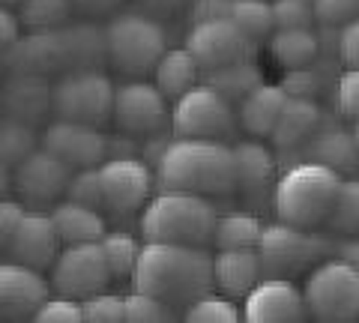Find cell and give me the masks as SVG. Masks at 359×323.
I'll return each mask as SVG.
<instances>
[{
  "instance_id": "6da1fadb",
  "label": "cell",
  "mask_w": 359,
  "mask_h": 323,
  "mask_svg": "<svg viewBox=\"0 0 359 323\" xmlns=\"http://www.w3.org/2000/svg\"><path fill=\"white\" fill-rule=\"evenodd\" d=\"M132 284L159 296L174 311L186 308L201 294L212 291V254L207 246L180 242H144Z\"/></svg>"
},
{
  "instance_id": "7a4b0ae2",
  "label": "cell",
  "mask_w": 359,
  "mask_h": 323,
  "mask_svg": "<svg viewBox=\"0 0 359 323\" xmlns=\"http://www.w3.org/2000/svg\"><path fill=\"white\" fill-rule=\"evenodd\" d=\"M156 186L204 198L233 195L237 174H233V153L228 141L171 138L156 162Z\"/></svg>"
},
{
  "instance_id": "3957f363",
  "label": "cell",
  "mask_w": 359,
  "mask_h": 323,
  "mask_svg": "<svg viewBox=\"0 0 359 323\" xmlns=\"http://www.w3.org/2000/svg\"><path fill=\"white\" fill-rule=\"evenodd\" d=\"M344 177L320 162L302 159L278 174L273 183V209L278 221L297 228H320L332 213Z\"/></svg>"
},
{
  "instance_id": "277c9868",
  "label": "cell",
  "mask_w": 359,
  "mask_h": 323,
  "mask_svg": "<svg viewBox=\"0 0 359 323\" xmlns=\"http://www.w3.org/2000/svg\"><path fill=\"white\" fill-rule=\"evenodd\" d=\"M216 207L210 198L192 192L162 188L141 209L144 242H180V246H210L216 228Z\"/></svg>"
},
{
  "instance_id": "5b68a950",
  "label": "cell",
  "mask_w": 359,
  "mask_h": 323,
  "mask_svg": "<svg viewBox=\"0 0 359 323\" xmlns=\"http://www.w3.org/2000/svg\"><path fill=\"white\" fill-rule=\"evenodd\" d=\"M105 57L129 78L153 72L168 48V33L150 13H120L102 30Z\"/></svg>"
},
{
  "instance_id": "8992f818",
  "label": "cell",
  "mask_w": 359,
  "mask_h": 323,
  "mask_svg": "<svg viewBox=\"0 0 359 323\" xmlns=\"http://www.w3.org/2000/svg\"><path fill=\"white\" fill-rule=\"evenodd\" d=\"M257 254H261L264 275L294 278L332 254V240H327L314 228H297L276 219L273 225H264L261 240H257Z\"/></svg>"
},
{
  "instance_id": "52a82bcc",
  "label": "cell",
  "mask_w": 359,
  "mask_h": 323,
  "mask_svg": "<svg viewBox=\"0 0 359 323\" xmlns=\"http://www.w3.org/2000/svg\"><path fill=\"white\" fill-rule=\"evenodd\" d=\"M309 317L323 323L359 320V273L339 258H323L309 270L302 287Z\"/></svg>"
},
{
  "instance_id": "ba28073f",
  "label": "cell",
  "mask_w": 359,
  "mask_h": 323,
  "mask_svg": "<svg viewBox=\"0 0 359 323\" xmlns=\"http://www.w3.org/2000/svg\"><path fill=\"white\" fill-rule=\"evenodd\" d=\"M114 108V81L93 66H75L51 84V111L63 120L102 126Z\"/></svg>"
},
{
  "instance_id": "9c48e42d",
  "label": "cell",
  "mask_w": 359,
  "mask_h": 323,
  "mask_svg": "<svg viewBox=\"0 0 359 323\" xmlns=\"http://www.w3.org/2000/svg\"><path fill=\"white\" fill-rule=\"evenodd\" d=\"M168 129L174 138H210L228 141L237 132V108L207 84H195L174 99Z\"/></svg>"
},
{
  "instance_id": "30bf717a",
  "label": "cell",
  "mask_w": 359,
  "mask_h": 323,
  "mask_svg": "<svg viewBox=\"0 0 359 323\" xmlns=\"http://www.w3.org/2000/svg\"><path fill=\"white\" fill-rule=\"evenodd\" d=\"M96 174L99 192H102V209L108 216H135L153 198L156 177L141 156H108L96 165Z\"/></svg>"
},
{
  "instance_id": "8fae6325",
  "label": "cell",
  "mask_w": 359,
  "mask_h": 323,
  "mask_svg": "<svg viewBox=\"0 0 359 323\" xmlns=\"http://www.w3.org/2000/svg\"><path fill=\"white\" fill-rule=\"evenodd\" d=\"M168 99L153 81L144 78H129L123 84H114V108H111V120L117 123L123 135L147 138L156 132L168 129Z\"/></svg>"
},
{
  "instance_id": "7c38bea8",
  "label": "cell",
  "mask_w": 359,
  "mask_h": 323,
  "mask_svg": "<svg viewBox=\"0 0 359 323\" xmlns=\"http://www.w3.org/2000/svg\"><path fill=\"white\" fill-rule=\"evenodd\" d=\"M48 270H51V278H48L51 291L72 296L78 303L87 299L90 294L105 291L108 282H111V273H108L105 254L99 249V240L63 246Z\"/></svg>"
},
{
  "instance_id": "4fadbf2b",
  "label": "cell",
  "mask_w": 359,
  "mask_h": 323,
  "mask_svg": "<svg viewBox=\"0 0 359 323\" xmlns=\"http://www.w3.org/2000/svg\"><path fill=\"white\" fill-rule=\"evenodd\" d=\"M186 51L198 60L201 72H207L224 63L255 57L257 42L245 36L231 18H210L192 25L186 36Z\"/></svg>"
},
{
  "instance_id": "5bb4252c",
  "label": "cell",
  "mask_w": 359,
  "mask_h": 323,
  "mask_svg": "<svg viewBox=\"0 0 359 323\" xmlns=\"http://www.w3.org/2000/svg\"><path fill=\"white\" fill-rule=\"evenodd\" d=\"M306 317V299L294 278L264 275L243 296V320L249 323H299Z\"/></svg>"
},
{
  "instance_id": "9a60e30c",
  "label": "cell",
  "mask_w": 359,
  "mask_h": 323,
  "mask_svg": "<svg viewBox=\"0 0 359 323\" xmlns=\"http://www.w3.org/2000/svg\"><path fill=\"white\" fill-rule=\"evenodd\" d=\"M72 177V168L63 165L57 156L48 153L45 147H36L27 159H21L13 168V188L21 200L33 207L54 204L66 195V183Z\"/></svg>"
},
{
  "instance_id": "2e32d148",
  "label": "cell",
  "mask_w": 359,
  "mask_h": 323,
  "mask_svg": "<svg viewBox=\"0 0 359 323\" xmlns=\"http://www.w3.org/2000/svg\"><path fill=\"white\" fill-rule=\"evenodd\" d=\"M42 147L57 156L63 165H69L72 171L96 168L108 156V135H102L99 126L57 117L42 132Z\"/></svg>"
},
{
  "instance_id": "e0dca14e",
  "label": "cell",
  "mask_w": 359,
  "mask_h": 323,
  "mask_svg": "<svg viewBox=\"0 0 359 323\" xmlns=\"http://www.w3.org/2000/svg\"><path fill=\"white\" fill-rule=\"evenodd\" d=\"M51 296V284L42 270H33L18 261H0V317L25 320L39 311Z\"/></svg>"
},
{
  "instance_id": "ac0fdd59",
  "label": "cell",
  "mask_w": 359,
  "mask_h": 323,
  "mask_svg": "<svg viewBox=\"0 0 359 323\" xmlns=\"http://www.w3.org/2000/svg\"><path fill=\"white\" fill-rule=\"evenodd\" d=\"M60 252V237L54 231V221L45 209H25L18 225L9 237L6 254L18 263H27L33 270H48Z\"/></svg>"
},
{
  "instance_id": "d6986e66",
  "label": "cell",
  "mask_w": 359,
  "mask_h": 323,
  "mask_svg": "<svg viewBox=\"0 0 359 323\" xmlns=\"http://www.w3.org/2000/svg\"><path fill=\"white\" fill-rule=\"evenodd\" d=\"M311 162H320L327 168L339 171L341 177H356L359 174V147L353 132L341 126L339 120H327L318 126V132L297 150Z\"/></svg>"
},
{
  "instance_id": "ffe728a7",
  "label": "cell",
  "mask_w": 359,
  "mask_h": 323,
  "mask_svg": "<svg viewBox=\"0 0 359 323\" xmlns=\"http://www.w3.org/2000/svg\"><path fill=\"white\" fill-rule=\"evenodd\" d=\"M264 278L257 249H219L212 254V287L231 299H243Z\"/></svg>"
},
{
  "instance_id": "44dd1931",
  "label": "cell",
  "mask_w": 359,
  "mask_h": 323,
  "mask_svg": "<svg viewBox=\"0 0 359 323\" xmlns=\"http://www.w3.org/2000/svg\"><path fill=\"white\" fill-rule=\"evenodd\" d=\"M323 108L318 99H297V96H287V102L278 114L273 132H269V141L276 144L278 153H290V150H299L306 144L318 126L323 123Z\"/></svg>"
},
{
  "instance_id": "7402d4cb",
  "label": "cell",
  "mask_w": 359,
  "mask_h": 323,
  "mask_svg": "<svg viewBox=\"0 0 359 323\" xmlns=\"http://www.w3.org/2000/svg\"><path fill=\"white\" fill-rule=\"evenodd\" d=\"M285 102L287 93L282 90V84L261 81L237 102V126L252 138H269Z\"/></svg>"
},
{
  "instance_id": "603a6c76",
  "label": "cell",
  "mask_w": 359,
  "mask_h": 323,
  "mask_svg": "<svg viewBox=\"0 0 359 323\" xmlns=\"http://www.w3.org/2000/svg\"><path fill=\"white\" fill-rule=\"evenodd\" d=\"M233 153V174H237V192L252 198L273 186L276 177V156L261 144V138H245L231 147Z\"/></svg>"
},
{
  "instance_id": "cb8c5ba5",
  "label": "cell",
  "mask_w": 359,
  "mask_h": 323,
  "mask_svg": "<svg viewBox=\"0 0 359 323\" xmlns=\"http://www.w3.org/2000/svg\"><path fill=\"white\" fill-rule=\"evenodd\" d=\"M48 216L54 221V231L60 237V246H72V242H96L108 231V221L102 209L78 204V200L60 198L54 200Z\"/></svg>"
},
{
  "instance_id": "d4e9b609",
  "label": "cell",
  "mask_w": 359,
  "mask_h": 323,
  "mask_svg": "<svg viewBox=\"0 0 359 323\" xmlns=\"http://www.w3.org/2000/svg\"><path fill=\"white\" fill-rule=\"evenodd\" d=\"M0 105H4L13 117L21 120H39L45 111L51 108V84L45 81L39 72H18L9 78V84L0 90Z\"/></svg>"
},
{
  "instance_id": "484cf974",
  "label": "cell",
  "mask_w": 359,
  "mask_h": 323,
  "mask_svg": "<svg viewBox=\"0 0 359 323\" xmlns=\"http://www.w3.org/2000/svg\"><path fill=\"white\" fill-rule=\"evenodd\" d=\"M153 75H156V87L162 90V96L168 102L180 99L186 90H192L195 84H201V66L192 54L183 48H165V54L159 57V63L153 66Z\"/></svg>"
},
{
  "instance_id": "4316f807",
  "label": "cell",
  "mask_w": 359,
  "mask_h": 323,
  "mask_svg": "<svg viewBox=\"0 0 359 323\" xmlns=\"http://www.w3.org/2000/svg\"><path fill=\"white\" fill-rule=\"evenodd\" d=\"M269 54L282 69H299L320 57V42L314 27H276L269 33Z\"/></svg>"
},
{
  "instance_id": "83f0119b",
  "label": "cell",
  "mask_w": 359,
  "mask_h": 323,
  "mask_svg": "<svg viewBox=\"0 0 359 323\" xmlns=\"http://www.w3.org/2000/svg\"><path fill=\"white\" fill-rule=\"evenodd\" d=\"M261 81H264V72L257 69L255 57L233 60V63H224V66H216V69L201 72V84L212 87V90L222 93L228 102H240V99Z\"/></svg>"
},
{
  "instance_id": "f1b7e54d",
  "label": "cell",
  "mask_w": 359,
  "mask_h": 323,
  "mask_svg": "<svg viewBox=\"0 0 359 323\" xmlns=\"http://www.w3.org/2000/svg\"><path fill=\"white\" fill-rule=\"evenodd\" d=\"M99 249L105 254L111 282H132L144 242L138 237H132L129 231H105L99 237Z\"/></svg>"
},
{
  "instance_id": "f546056e",
  "label": "cell",
  "mask_w": 359,
  "mask_h": 323,
  "mask_svg": "<svg viewBox=\"0 0 359 323\" xmlns=\"http://www.w3.org/2000/svg\"><path fill=\"white\" fill-rule=\"evenodd\" d=\"M261 219L252 213H228L216 219L212 228V246L216 249H257L261 240Z\"/></svg>"
},
{
  "instance_id": "4dcf8cb0",
  "label": "cell",
  "mask_w": 359,
  "mask_h": 323,
  "mask_svg": "<svg viewBox=\"0 0 359 323\" xmlns=\"http://www.w3.org/2000/svg\"><path fill=\"white\" fill-rule=\"evenodd\" d=\"M39 147V138H36V129H33L30 120H21V117H4L0 120V162L15 168L21 159Z\"/></svg>"
},
{
  "instance_id": "1f68e13d",
  "label": "cell",
  "mask_w": 359,
  "mask_h": 323,
  "mask_svg": "<svg viewBox=\"0 0 359 323\" xmlns=\"http://www.w3.org/2000/svg\"><path fill=\"white\" fill-rule=\"evenodd\" d=\"M228 18L255 42L269 39V33L276 30L273 0H231V15Z\"/></svg>"
},
{
  "instance_id": "d6a6232c",
  "label": "cell",
  "mask_w": 359,
  "mask_h": 323,
  "mask_svg": "<svg viewBox=\"0 0 359 323\" xmlns=\"http://www.w3.org/2000/svg\"><path fill=\"white\" fill-rule=\"evenodd\" d=\"M327 228L341 237H359V174L341 180Z\"/></svg>"
},
{
  "instance_id": "836d02e7",
  "label": "cell",
  "mask_w": 359,
  "mask_h": 323,
  "mask_svg": "<svg viewBox=\"0 0 359 323\" xmlns=\"http://www.w3.org/2000/svg\"><path fill=\"white\" fill-rule=\"evenodd\" d=\"M183 317L192 323H237V320H243V311L237 308V303H233L231 296H224L212 287V291L201 294L198 299H192V303L186 305Z\"/></svg>"
},
{
  "instance_id": "e575fe53",
  "label": "cell",
  "mask_w": 359,
  "mask_h": 323,
  "mask_svg": "<svg viewBox=\"0 0 359 323\" xmlns=\"http://www.w3.org/2000/svg\"><path fill=\"white\" fill-rule=\"evenodd\" d=\"M18 21L33 30H57L72 15V0H25L18 6Z\"/></svg>"
},
{
  "instance_id": "d590c367",
  "label": "cell",
  "mask_w": 359,
  "mask_h": 323,
  "mask_svg": "<svg viewBox=\"0 0 359 323\" xmlns=\"http://www.w3.org/2000/svg\"><path fill=\"white\" fill-rule=\"evenodd\" d=\"M282 90L287 96H297V99H318L323 90H327V72H320V57L309 63V66H299V69H287L282 81Z\"/></svg>"
},
{
  "instance_id": "8d00e7d4",
  "label": "cell",
  "mask_w": 359,
  "mask_h": 323,
  "mask_svg": "<svg viewBox=\"0 0 359 323\" xmlns=\"http://www.w3.org/2000/svg\"><path fill=\"white\" fill-rule=\"evenodd\" d=\"M123 308H126V323H156V320H174L177 311L162 303L159 296L144 294L135 287L132 294L123 296Z\"/></svg>"
},
{
  "instance_id": "74e56055",
  "label": "cell",
  "mask_w": 359,
  "mask_h": 323,
  "mask_svg": "<svg viewBox=\"0 0 359 323\" xmlns=\"http://www.w3.org/2000/svg\"><path fill=\"white\" fill-rule=\"evenodd\" d=\"M81 311L84 320L90 323H126V308H123V296L111 294L108 287L99 294H90L81 299Z\"/></svg>"
},
{
  "instance_id": "f35d334b",
  "label": "cell",
  "mask_w": 359,
  "mask_h": 323,
  "mask_svg": "<svg viewBox=\"0 0 359 323\" xmlns=\"http://www.w3.org/2000/svg\"><path fill=\"white\" fill-rule=\"evenodd\" d=\"M33 320H39V323H84V311H81V303H78V299L54 294L39 305Z\"/></svg>"
},
{
  "instance_id": "ab89813d",
  "label": "cell",
  "mask_w": 359,
  "mask_h": 323,
  "mask_svg": "<svg viewBox=\"0 0 359 323\" xmlns=\"http://www.w3.org/2000/svg\"><path fill=\"white\" fill-rule=\"evenodd\" d=\"M63 198L102 209V192H99V174H96V168H78V171H72L69 183H66V195Z\"/></svg>"
},
{
  "instance_id": "60d3db41",
  "label": "cell",
  "mask_w": 359,
  "mask_h": 323,
  "mask_svg": "<svg viewBox=\"0 0 359 323\" xmlns=\"http://www.w3.org/2000/svg\"><path fill=\"white\" fill-rule=\"evenodd\" d=\"M276 27H314L311 0H273Z\"/></svg>"
},
{
  "instance_id": "b9f144b4",
  "label": "cell",
  "mask_w": 359,
  "mask_h": 323,
  "mask_svg": "<svg viewBox=\"0 0 359 323\" xmlns=\"http://www.w3.org/2000/svg\"><path fill=\"white\" fill-rule=\"evenodd\" d=\"M335 108L344 120H359V69H344L335 78Z\"/></svg>"
},
{
  "instance_id": "7bdbcfd3",
  "label": "cell",
  "mask_w": 359,
  "mask_h": 323,
  "mask_svg": "<svg viewBox=\"0 0 359 323\" xmlns=\"http://www.w3.org/2000/svg\"><path fill=\"white\" fill-rule=\"evenodd\" d=\"M314 25L341 27L359 15V0H311Z\"/></svg>"
},
{
  "instance_id": "ee69618b",
  "label": "cell",
  "mask_w": 359,
  "mask_h": 323,
  "mask_svg": "<svg viewBox=\"0 0 359 323\" xmlns=\"http://www.w3.org/2000/svg\"><path fill=\"white\" fill-rule=\"evenodd\" d=\"M335 60L344 69H359V15L339 27V42H335Z\"/></svg>"
},
{
  "instance_id": "f6af8a7d",
  "label": "cell",
  "mask_w": 359,
  "mask_h": 323,
  "mask_svg": "<svg viewBox=\"0 0 359 323\" xmlns=\"http://www.w3.org/2000/svg\"><path fill=\"white\" fill-rule=\"evenodd\" d=\"M21 213H25V204H21V200L0 198V252H6L9 237H13V231L18 225Z\"/></svg>"
},
{
  "instance_id": "bcb514c9",
  "label": "cell",
  "mask_w": 359,
  "mask_h": 323,
  "mask_svg": "<svg viewBox=\"0 0 359 323\" xmlns=\"http://www.w3.org/2000/svg\"><path fill=\"white\" fill-rule=\"evenodd\" d=\"M231 0H192V25L210 18H228Z\"/></svg>"
},
{
  "instance_id": "7dc6e473",
  "label": "cell",
  "mask_w": 359,
  "mask_h": 323,
  "mask_svg": "<svg viewBox=\"0 0 359 323\" xmlns=\"http://www.w3.org/2000/svg\"><path fill=\"white\" fill-rule=\"evenodd\" d=\"M18 33H21L18 15H13V9L0 4V51L15 46V42H18Z\"/></svg>"
},
{
  "instance_id": "c3c4849f",
  "label": "cell",
  "mask_w": 359,
  "mask_h": 323,
  "mask_svg": "<svg viewBox=\"0 0 359 323\" xmlns=\"http://www.w3.org/2000/svg\"><path fill=\"white\" fill-rule=\"evenodd\" d=\"M332 258H339L344 263H351L359 273V237H344L332 242Z\"/></svg>"
},
{
  "instance_id": "681fc988",
  "label": "cell",
  "mask_w": 359,
  "mask_h": 323,
  "mask_svg": "<svg viewBox=\"0 0 359 323\" xmlns=\"http://www.w3.org/2000/svg\"><path fill=\"white\" fill-rule=\"evenodd\" d=\"M123 6V0H72V9H84L87 15H108Z\"/></svg>"
},
{
  "instance_id": "f907efd6",
  "label": "cell",
  "mask_w": 359,
  "mask_h": 323,
  "mask_svg": "<svg viewBox=\"0 0 359 323\" xmlns=\"http://www.w3.org/2000/svg\"><path fill=\"white\" fill-rule=\"evenodd\" d=\"M9 188H13V168L0 162V198H6Z\"/></svg>"
},
{
  "instance_id": "816d5d0a",
  "label": "cell",
  "mask_w": 359,
  "mask_h": 323,
  "mask_svg": "<svg viewBox=\"0 0 359 323\" xmlns=\"http://www.w3.org/2000/svg\"><path fill=\"white\" fill-rule=\"evenodd\" d=\"M150 4H153L150 15H156V9H177L180 4H186V0H150Z\"/></svg>"
},
{
  "instance_id": "f5cc1de1",
  "label": "cell",
  "mask_w": 359,
  "mask_h": 323,
  "mask_svg": "<svg viewBox=\"0 0 359 323\" xmlns=\"http://www.w3.org/2000/svg\"><path fill=\"white\" fill-rule=\"evenodd\" d=\"M0 4H4V6H9V9H15V6H21V4H25V0H0Z\"/></svg>"
},
{
  "instance_id": "db71d44e",
  "label": "cell",
  "mask_w": 359,
  "mask_h": 323,
  "mask_svg": "<svg viewBox=\"0 0 359 323\" xmlns=\"http://www.w3.org/2000/svg\"><path fill=\"white\" fill-rule=\"evenodd\" d=\"M351 132H353V138H356V147H359V120H353V129H351Z\"/></svg>"
},
{
  "instance_id": "11a10c76",
  "label": "cell",
  "mask_w": 359,
  "mask_h": 323,
  "mask_svg": "<svg viewBox=\"0 0 359 323\" xmlns=\"http://www.w3.org/2000/svg\"><path fill=\"white\" fill-rule=\"evenodd\" d=\"M0 108H4V105H0Z\"/></svg>"
}]
</instances>
